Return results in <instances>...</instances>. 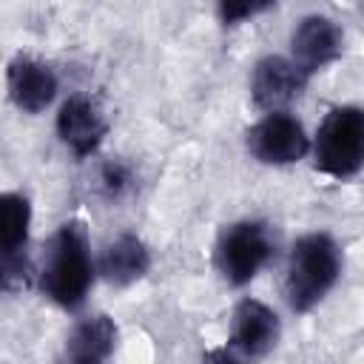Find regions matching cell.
I'll return each mask as SVG.
<instances>
[{
	"label": "cell",
	"mask_w": 364,
	"mask_h": 364,
	"mask_svg": "<svg viewBox=\"0 0 364 364\" xmlns=\"http://www.w3.org/2000/svg\"><path fill=\"white\" fill-rule=\"evenodd\" d=\"M94 284V259L88 250L85 225L71 219L54 230L46 245L40 290L63 310H77Z\"/></svg>",
	"instance_id": "obj_1"
},
{
	"label": "cell",
	"mask_w": 364,
	"mask_h": 364,
	"mask_svg": "<svg viewBox=\"0 0 364 364\" xmlns=\"http://www.w3.org/2000/svg\"><path fill=\"white\" fill-rule=\"evenodd\" d=\"M338 276H341L338 242L324 230L299 236L287 256V270H284V299L290 310L310 313L336 287Z\"/></svg>",
	"instance_id": "obj_2"
},
{
	"label": "cell",
	"mask_w": 364,
	"mask_h": 364,
	"mask_svg": "<svg viewBox=\"0 0 364 364\" xmlns=\"http://www.w3.org/2000/svg\"><path fill=\"white\" fill-rule=\"evenodd\" d=\"M313 165L324 176L350 179L364 168V108L336 105L324 114L313 139Z\"/></svg>",
	"instance_id": "obj_3"
},
{
	"label": "cell",
	"mask_w": 364,
	"mask_h": 364,
	"mask_svg": "<svg viewBox=\"0 0 364 364\" xmlns=\"http://www.w3.org/2000/svg\"><path fill=\"white\" fill-rule=\"evenodd\" d=\"M270 228L259 219H242L228 225L213 245V267L230 287H245L273 256Z\"/></svg>",
	"instance_id": "obj_4"
},
{
	"label": "cell",
	"mask_w": 364,
	"mask_h": 364,
	"mask_svg": "<svg viewBox=\"0 0 364 364\" xmlns=\"http://www.w3.org/2000/svg\"><path fill=\"white\" fill-rule=\"evenodd\" d=\"M247 151L262 165H293L313 148L304 125L287 111H267L247 128Z\"/></svg>",
	"instance_id": "obj_5"
},
{
	"label": "cell",
	"mask_w": 364,
	"mask_h": 364,
	"mask_svg": "<svg viewBox=\"0 0 364 364\" xmlns=\"http://www.w3.org/2000/svg\"><path fill=\"white\" fill-rule=\"evenodd\" d=\"M307 82H310V77L290 57L267 54L253 65L250 97H253V105L264 114L267 111H287V105L304 94Z\"/></svg>",
	"instance_id": "obj_6"
},
{
	"label": "cell",
	"mask_w": 364,
	"mask_h": 364,
	"mask_svg": "<svg viewBox=\"0 0 364 364\" xmlns=\"http://www.w3.org/2000/svg\"><path fill=\"white\" fill-rule=\"evenodd\" d=\"M108 134V119L100 102L88 94H71L57 111V136L77 156L85 159L97 154Z\"/></svg>",
	"instance_id": "obj_7"
},
{
	"label": "cell",
	"mask_w": 364,
	"mask_h": 364,
	"mask_svg": "<svg viewBox=\"0 0 364 364\" xmlns=\"http://www.w3.org/2000/svg\"><path fill=\"white\" fill-rule=\"evenodd\" d=\"M341 48H344V34H341L338 23L324 14L301 17L290 34V60L307 77L333 65L341 57Z\"/></svg>",
	"instance_id": "obj_8"
},
{
	"label": "cell",
	"mask_w": 364,
	"mask_h": 364,
	"mask_svg": "<svg viewBox=\"0 0 364 364\" xmlns=\"http://www.w3.org/2000/svg\"><path fill=\"white\" fill-rule=\"evenodd\" d=\"M282 336L273 307L256 299H242L230 313V347L242 358H264Z\"/></svg>",
	"instance_id": "obj_9"
},
{
	"label": "cell",
	"mask_w": 364,
	"mask_h": 364,
	"mask_svg": "<svg viewBox=\"0 0 364 364\" xmlns=\"http://www.w3.org/2000/svg\"><path fill=\"white\" fill-rule=\"evenodd\" d=\"M6 85H9L11 102L20 111L40 114L54 102L60 80L48 63H43L31 54H17V57H11V63L6 68Z\"/></svg>",
	"instance_id": "obj_10"
},
{
	"label": "cell",
	"mask_w": 364,
	"mask_h": 364,
	"mask_svg": "<svg viewBox=\"0 0 364 364\" xmlns=\"http://www.w3.org/2000/svg\"><path fill=\"white\" fill-rule=\"evenodd\" d=\"M100 276L114 287H128L151 270V250L136 233H119L100 256Z\"/></svg>",
	"instance_id": "obj_11"
},
{
	"label": "cell",
	"mask_w": 364,
	"mask_h": 364,
	"mask_svg": "<svg viewBox=\"0 0 364 364\" xmlns=\"http://www.w3.org/2000/svg\"><path fill=\"white\" fill-rule=\"evenodd\" d=\"M117 338H119V330L114 318L102 313L82 318L65 338V358L77 364H100L117 350Z\"/></svg>",
	"instance_id": "obj_12"
},
{
	"label": "cell",
	"mask_w": 364,
	"mask_h": 364,
	"mask_svg": "<svg viewBox=\"0 0 364 364\" xmlns=\"http://www.w3.org/2000/svg\"><path fill=\"white\" fill-rule=\"evenodd\" d=\"M31 228V202L28 196L9 191L0 196V256L14 259L26 256Z\"/></svg>",
	"instance_id": "obj_13"
},
{
	"label": "cell",
	"mask_w": 364,
	"mask_h": 364,
	"mask_svg": "<svg viewBox=\"0 0 364 364\" xmlns=\"http://www.w3.org/2000/svg\"><path fill=\"white\" fill-rule=\"evenodd\" d=\"M97 179H100V191H102L108 199H122V196L134 188V173H131V168H128L125 162H119V159L102 162Z\"/></svg>",
	"instance_id": "obj_14"
},
{
	"label": "cell",
	"mask_w": 364,
	"mask_h": 364,
	"mask_svg": "<svg viewBox=\"0 0 364 364\" xmlns=\"http://www.w3.org/2000/svg\"><path fill=\"white\" fill-rule=\"evenodd\" d=\"M276 0H216V9H219V20L225 26H236L242 20H250V17L262 14Z\"/></svg>",
	"instance_id": "obj_15"
}]
</instances>
